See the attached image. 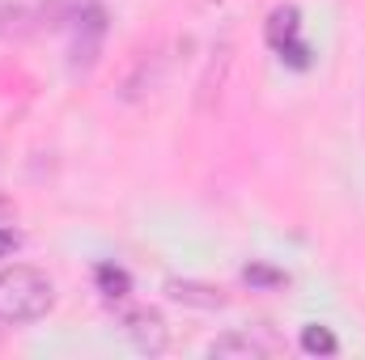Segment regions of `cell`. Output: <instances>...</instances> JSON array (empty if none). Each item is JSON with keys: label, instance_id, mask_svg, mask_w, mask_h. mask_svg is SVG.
<instances>
[{"label": "cell", "instance_id": "8", "mask_svg": "<svg viewBox=\"0 0 365 360\" xmlns=\"http://www.w3.org/2000/svg\"><path fill=\"white\" fill-rule=\"evenodd\" d=\"M293 34H297V9L284 4V9H276L272 21H268V38H272V47H284V43H293Z\"/></svg>", "mask_w": 365, "mask_h": 360}, {"label": "cell", "instance_id": "5", "mask_svg": "<svg viewBox=\"0 0 365 360\" xmlns=\"http://www.w3.org/2000/svg\"><path fill=\"white\" fill-rule=\"evenodd\" d=\"M170 297H175L179 305H200V309H217V305H225L221 288H212V284H195V280H170Z\"/></svg>", "mask_w": 365, "mask_h": 360}, {"label": "cell", "instance_id": "6", "mask_svg": "<svg viewBox=\"0 0 365 360\" xmlns=\"http://www.w3.org/2000/svg\"><path fill=\"white\" fill-rule=\"evenodd\" d=\"M93 280H98V292H102L106 301H123V297L132 292V275L123 268H115V263H102V268L93 271Z\"/></svg>", "mask_w": 365, "mask_h": 360}, {"label": "cell", "instance_id": "2", "mask_svg": "<svg viewBox=\"0 0 365 360\" xmlns=\"http://www.w3.org/2000/svg\"><path fill=\"white\" fill-rule=\"evenodd\" d=\"M68 30H73V60H77V64H93L98 43H102V34H106V13H102V4L77 0V13L68 17Z\"/></svg>", "mask_w": 365, "mask_h": 360}, {"label": "cell", "instance_id": "10", "mask_svg": "<svg viewBox=\"0 0 365 360\" xmlns=\"http://www.w3.org/2000/svg\"><path fill=\"white\" fill-rule=\"evenodd\" d=\"M21 246V238H17V229H9V225H0V259H9L13 250Z\"/></svg>", "mask_w": 365, "mask_h": 360}, {"label": "cell", "instance_id": "1", "mask_svg": "<svg viewBox=\"0 0 365 360\" xmlns=\"http://www.w3.org/2000/svg\"><path fill=\"white\" fill-rule=\"evenodd\" d=\"M51 301H56V288L38 268L13 263V268L0 271V322L4 327L43 318L51 309Z\"/></svg>", "mask_w": 365, "mask_h": 360}, {"label": "cell", "instance_id": "7", "mask_svg": "<svg viewBox=\"0 0 365 360\" xmlns=\"http://www.w3.org/2000/svg\"><path fill=\"white\" fill-rule=\"evenodd\" d=\"M302 352H310V356H336L340 352V339L327 327H306L302 331Z\"/></svg>", "mask_w": 365, "mask_h": 360}, {"label": "cell", "instance_id": "4", "mask_svg": "<svg viewBox=\"0 0 365 360\" xmlns=\"http://www.w3.org/2000/svg\"><path fill=\"white\" fill-rule=\"evenodd\" d=\"M268 352H272V344H268V339H259V335H242V331L221 335V339H212V344H208V356H217V360H230V356L259 360V356H268Z\"/></svg>", "mask_w": 365, "mask_h": 360}, {"label": "cell", "instance_id": "9", "mask_svg": "<svg viewBox=\"0 0 365 360\" xmlns=\"http://www.w3.org/2000/svg\"><path fill=\"white\" fill-rule=\"evenodd\" d=\"M242 275H247V284H264V288H272V284H280V280H284L280 271L264 268V263H251V268L242 271Z\"/></svg>", "mask_w": 365, "mask_h": 360}, {"label": "cell", "instance_id": "11", "mask_svg": "<svg viewBox=\"0 0 365 360\" xmlns=\"http://www.w3.org/2000/svg\"><path fill=\"white\" fill-rule=\"evenodd\" d=\"M9 216H13V203H9V199H0V225H4Z\"/></svg>", "mask_w": 365, "mask_h": 360}, {"label": "cell", "instance_id": "3", "mask_svg": "<svg viewBox=\"0 0 365 360\" xmlns=\"http://www.w3.org/2000/svg\"><path fill=\"white\" fill-rule=\"evenodd\" d=\"M123 335L140 348V352H149V356H158V352H166V344H170V331H166V318L158 314V309H128L123 314Z\"/></svg>", "mask_w": 365, "mask_h": 360}]
</instances>
